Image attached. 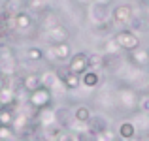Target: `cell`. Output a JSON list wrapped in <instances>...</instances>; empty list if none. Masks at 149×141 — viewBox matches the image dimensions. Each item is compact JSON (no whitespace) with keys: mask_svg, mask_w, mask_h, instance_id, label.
Returning a JSON list of instances; mask_svg holds the SVG:
<instances>
[{"mask_svg":"<svg viewBox=\"0 0 149 141\" xmlns=\"http://www.w3.org/2000/svg\"><path fill=\"white\" fill-rule=\"evenodd\" d=\"M15 111L13 107H0V128H13Z\"/></svg>","mask_w":149,"mask_h":141,"instance_id":"9","label":"cell"},{"mask_svg":"<svg viewBox=\"0 0 149 141\" xmlns=\"http://www.w3.org/2000/svg\"><path fill=\"white\" fill-rule=\"evenodd\" d=\"M8 83H10V77H4L2 73H0V91H2L4 87H8Z\"/></svg>","mask_w":149,"mask_h":141,"instance_id":"25","label":"cell"},{"mask_svg":"<svg viewBox=\"0 0 149 141\" xmlns=\"http://www.w3.org/2000/svg\"><path fill=\"white\" fill-rule=\"evenodd\" d=\"M66 70L81 77L89 70V55L87 53H76V55H72V57H70V60H68Z\"/></svg>","mask_w":149,"mask_h":141,"instance_id":"3","label":"cell"},{"mask_svg":"<svg viewBox=\"0 0 149 141\" xmlns=\"http://www.w3.org/2000/svg\"><path fill=\"white\" fill-rule=\"evenodd\" d=\"M142 109H143V111H149V100H143L142 102Z\"/></svg>","mask_w":149,"mask_h":141,"instance_id":"26","label":"cell"},{"mask_svg":"<svg viewBox=\"0 0 149 141\" xmlns=\"http://www.w3.org/2000/svg\"><path fill=\"white\" fill-rule=\"evenodd\" d=\"M42 83H40V73L38 72H32V73H26V75L21 77V88L25 92H34L36 88H40Z\"/></svg>","mask_w":149,"mask_h":141,"instance_id":"7","label":"cell"},{"mask_svg":"<svg viewBox=\"0 0 149 141\" xmlns=\"http://www.w3.org/2000/svg\"><path fill=\"white\" fill-rule=\"evenodd\" d=\"M44 57H45V53L40 47H29V49H26V58L32 60V62H40Z\"/></svg>","mask_w":149,"mask_h":141,"instance_id":"19","label":"cell"},{"mask_svg":"<svg viewBox=\"0 0 149 141\" xmlns=\"http://www.w3.org/2000/svg\"><path fill=\"white\" fill-rule=\"evenodd\" d=\"M55 141H79V138H77V134H74L72 130H62L61 134L57 135Z\"/></svg>","mask_w":149,"mask_h":141,"instance_id":"21","label":"cell"},{"mask_svg":"<svg viewBox=\"0 0 149 141\" xmlns=\"http://www.w3.org/2000/svg\"><path fill=\"white\" fill-rule=\"evenodd\" d=\"M40 83H42V87H45V88H49V91H53L55 85L58 83L57 72H53V70H49V72H42V73H40Z\"/></svg>","mask_w":149,"mask_h":141,"instance_id":"12","label":"cell"},{"mask_svg":"<svg viewBox=\"0 0 149 141\" xmlns=\"http://www.w3.org/2000/svg\"><path fill=\"white\" fill-rule=\"evenodd\" d=\"M115 41L121 49H127V51H134L138 47V38L130 32V30H123L115 36Z\"/></svg>","mask_w":149,"mask_h":141,"instance_id":"5","label":"cell"},{"mask_svg":"<svg viewBox=\"0 0 149 141\" xmlns=\"http://www.w3.org/2000/svg\"><path fill=\"white\" fill-rule=\"evenodd\" d=\"M68 38H70L68 28H66L64 25H61V23H57V25L45 28V40L49 41V45L64 44V41H68Z\"/></svg>","mask_w":149,"mask_h":141,"instance_id":"2","label":"cell"},{"mask_svg":"<svg viewBox=\"0 0 149 141\" xmlns=\"http://www.w3.org/2000/svg\"><path fill=\"white\" fill-rule=\"evenodd\" d=\"M104 57L102 55H89V70H95V72H98V68L104 66Z\"/></svg>","mask_w":149,"mask_h":141,"instance_id":"20","label":"cell"},{"mask_svg":"<svg viewBox=\"0 0 149 141\" xmlns=\"http://www.w3.org/2000/svg\"><path fill=\"white\" fill-rule=\"evenodd\" d=\"M134 134H136V128H134V124H132V122H123L119 126V135L123 139H132V138H134Z\"/></svg>","mask_w":149,"mask_h":141,"instance_id":"18","label":"cell"},{"mask_svg":"<svg viewBox=\"0 0 149 141\" xmlns=\"http://www.w3.org/2000/svg\"><path fill=\"white\" fill-rule=\"evenodd\" d=\"M93 113H91V107H87V105H77L76 109H74V120H77V122L81 124H87L89 120H91Z\"/></svg>","mask_w":149,"mask_h":141,"instance_id":"13","label":"cell"},{"mask_svg":"<svg viewBox=\"0 0 149 141\" xmlns=\"http://www.w3.org/2000/svg\"><path fill=\"white\" fill-rule=\"evenodd\" d=\"M132 57L136 58V62H143V60H147V53H142V51H136L134 49V53H132Z\"/></svg>","mask_w":149,"mask_h":141,"instance_id":"23","label":"cell"},{"mask_svg":"<svg viewBox=\"0 0 149 141\" xmlns=\"http://www.w3.org/2000/svg\"><path fill=\"white\" fill-rule=\"evenodd\" d=\"M57 75H58V81L62 83V87H64V88H70V91H74V88H77V87L81 85V77L76 75V73H72V72H68V70H64V72L57 73Z\"/></svg>","mask_w":149,"mask_h":141,"instance_id":"8","label":"cell"},{"mask_svg":"<svg viewBox=\"0 0 149 141\" xmlns=\"http://www.w3.org/2000/svg\"><path fill=\"white\" fill-rule=\"evenodd\" d=\"M13 128H0V141H8L13 138Z\"/></svg>","mask_w":149,"mask_h":141,"instance_id":"22","label":"cell"},{"mask_svg":"<svg viewBox=\"0 0 149 141\" xmlns=\"http://www.w3.org/2000/svg\"><path fill=\"white\" fill-rule=\"evenodd\" d=\"M49 57L53 58V60H58V62L70 60V57H72V49H70V44H68V41H64V44L49 45Z\"/></svg>","mask_w":149,"mask_h":141,"instance_id":"4","label":"cell"},{"mask_svg":"<svg viewBox=\"0 0 149 141\" xmlns=\"http://www.w3.org/2000/svg\"><path fill=\"white\" fill-rule=\"evenodd\" d=\"M47 10V0H26V11H36V13H42V11Z\"/></svg>","mask_w":149,"mask_h":141,"instance_id":"16","label":"cell"},{"mask_svg":"<svg viewBox=\"0 0 149 141\" xmlns=\"http://www.w3.org/2000/svg\"><path fill=\"white\" fill-rule=\"evenodd\" d=\"M15 105V91L11 87H4L0 91V107H13Z\"/></svg>","mask_w":149,"mask_h":141,"instance_id":"11","label":"cell"},{"mask_svg":"<svg viewBox=\"0 0 149 141\" xmlns=\"http://www.w3.org/2000/svg\"><path fill=\"white\" fill-rule=\"evenodd\" d=\"M98 83H100V75L95 70H87V72L81 75V85H85L87 88H95Z\"/></svg>","mask_w":149,"mask_h":141,"instance_id":"14","label":"cell"},{"mask_svg":"<svg viewBox=\"0 0 149 141\" xmlns=\"http://www.w3.org/2000/svg\"><path fill=\"white\" fill-rule=\"evenodd\" d=\"M117 49H121V47L117 45V41H115V40H113V41H109V44L106 45V51H108V53H115Z\"/></svg>","mask_w":149,"mask_h":141,"instance_id":"24","label":"cell"},{"mask_svg":"<svg viewBox=\"0 0 149 141\" xmlns=\"http://www.w3.org/2000/svg\"><path fill=\"white\" fill-rule=\"evenodd\" d=\"M113 19H115L117 23H127L128 19H130V8H128V6L115 8V11H113Z\"/></svg>","mask_w":149,"mask_h":141,"instance_id":"17","label":"cell"},{"mask_svg":"<svg viewBox=\"0 0 149 141\" xmlns=\"http://www.w3.org/2000/svg\"><path fill=\"white\" fill-rule=\"evenodd\" d=\"M91 19L95 23H98V25H102L108 19V10H106L104 4H96V6L91 8Z\"/></svg>","mask_w":149,"mask_h":141,"instance_id":"15","label":"cell"},{"mask_svg":"<svg viewBox=\"0 0 149 141\" xmlns=\"http://www.w3.org/2000/svg\"><path fill=\"white\" fill-rule=\"evenodd\" d=\"M32 15L26 10H19L17 13H13V28L17 30H29L32 26Z\"/></svg>","mask_w":149,"mask_h":141,"instance_id":"6","label":"cell"},{"mask_svg":"<svg viewBox=\"0 0 149 141\" xmlns=\"http://www.w3.org/2000/svg\"><path fill=\"white\" fill-rule=\"evenodd\" d=\"M87 130L91 132V134H95V135H98V134H102L104 130H108V124H106V120L102 119V117H95L93 115L91 117V120L87 122Z\"/></svg>","mask_w":149,"mask_h":141,"instance_id":"10","label":"cell"},{"mask_svg":"<svg viewBox=\"0 0 149 141\" xmlns=\"http://www.w3.org/2000/svg\"><path fill=\"white\" fill-rule=\"evenodd\" d=\"M51 102H53V94H51V91L45 88V87H40L34 92L29 94V104L32 105L36 111H42V109L51 107Z\"/></svg>","mask_w":149,"mask_h":141,"instance_id":"1","label":"cell"}]
</instances>
